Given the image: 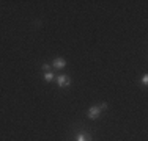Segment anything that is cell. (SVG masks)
Segmentation results:
<instances>
[{
  "mask_svg": "<svg viewBox=\"0 0 148 141\" xmlns=\"http://www.w3.org/2000/svg\"><path fill=\"white\" fill-rule=\"evenodd\" d=\"M76 141H91V136L87 135V133H80V135H77Z\"/></svg>",
  "mask_w": 148,
  "mask_h": 141,
  "instance_id": "277c9868",
  "label": "cell"
},
{
  "mask_svg": "<svg viewBox=\"0 0 148 141\" xmlns=\"http://www.w3.org/2000/svg\"><path fill=\"white\" fill-rule=\"evenodd\" d=\"M52 66L57 68V69H62V68H65V66H66V60L65 58H55L54 63H52Z\"/></svg>",
  "mask_w": 148,
  "mask_h": 141,
  "instance_id": "3957f363",
  "label": "cell"
},
{
  "mask_svg": "<svg viewBox=\"0 0 148 141\" xmlns=\"http://www.w3.org/2000/svg\"><path fill=\"white\" fill-rule=\"evenodd\" d=\"M142 83H143V85H147V83H148V75H147V74L142 77Z\"/></svg>",
  "mask_w": 148,
  "mask_h": 141,
  "instance_id": "52a82bcc",
  "label": "cell"
},
{
  "mask_svg": "<svg viewBox=\"0 0 148 141\" xmlns=\"http://www.w3.org/2000/svg\"><path fill=\"white\" fill-rule=\"evenodd\" d=\"M41 68H43V69L46 70V72H49V69H51V66H49V64H47V63H44V64H43V66H41Z\"/></svg>",
  "mask_w": 148,
  "mask_h": 141,
  "instance_id": "8992f818",
  "label": "cell"
},
{
  "mask_svg": "<svg viewBox=\"0 0 148 141\" xmlns=\"http://www.w3.org/2000/svg\"><path fill=\"white\" fill-rule=\"evenodd\" d=\"M107 108V104H101L99 107H91L88 111H87V116H88L90 119H96L98 116L101 115V111L103 110H106Z\"/></svg>",
  "mask_w": 148,
  "mask_h": 141,
  "instance_id": "6da1fadb",
  "label": "cell"
},
{
  "mask_svg": "<svg viewBox=\"0 0 148 141\" xmlns=\"http://www.w3.org/2000/svg\"><path fill=\"white\" fill-rule=\"evenodd\" d=\"M69 83H71V80H69V77H68V75H58V77H57V85H58L60 88L68 86Z\"/></svg>",
  "mask_w": 148,
  "mask_h": 141,
  "instance_id": "7a4b0ae2",
  "label": "cell"
},
{
  "mask_svg": "<svg viewBox=\"0 0 148 141\" xmlns=\"http://www.w3.org/2000/svg\"><path fill=\"white\" fill-rule=\"evenodd\" d=\"M54 79H55V77H54V74H52L51 70L44 74V80H46V82H52V80H54Z\"/></svg>",
  "mask_w": 148,
  "mask_h": 141,
  "instance_id": "5b68a950",
  "label": "cell"
}]
</instances>
